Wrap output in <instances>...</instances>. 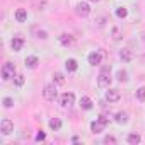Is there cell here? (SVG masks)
<instances>
[{
	"label": "cell",
	"mask_w": 145,
	"mask_h": 145,
	"mask_svg": "<svg viewBox=\"0 0 145 145\" xmlns=\"http://www.w3.org/2000/svg\"><path fill=\"white\" fill-rule=\"evenodd\" d=\"M38 38H43V39H46V38H48L46 31H38Z\"/></svg>",
	"instance_id": "f1b7e54d"
},
{
	"label": "cell",
	"mask_w": 145,
	"mask_h": 145,
	"mask_svg": "<svg viewBox=\"0 0 145 145\" xmlns=\"http://www.w3.org/2000/svg\"><path fill=\"white\" fill-rule=\"evenodd\" d=\"M50 128H51L53 131H58V130L61 128V121H60L58 118H51V120H50Z\"/></svg>",
	"instance_id": "2e32d148"
},
{
	"label": "cell",
	"mask_w": 145,
	"mask_h": 145,
	"mask_svg": "<svg viewBox=\"0 0 145 145\" xmlns=\"http://www.w3.org/2000/svg\"><path fill=\"white\" fill-rule=\"evenodd\" d=\"M116 77H118V80H120V82H126V79H128V77H126V72H125V70H120L118 74H116Z\"/></svg>",
	"instance_id": "603a6c76"
},
{
	"label": "cell",
	"mask_w": 145,
	"mask_h": 145,
	"mask_svg": "<svg viewBox=\"0 0 145 145\" xmlns=\"http://www.w3.org/2000/svg\"><path fill=\"white\" fill-rule=\"evenodd\" d=\"M53 82H55L56 86H61V84H65V77H63V74L56 72V74L53 75Z\"/></svg>",
	"instance_id": "d6986e66"
},
{
	"label": "cell",
	"mask_w": 145,
	"mask_h": 145,
	"mask_svg": "<svg viewBox=\"0 0 145 145\" xmlns=\"http://www.w3.org/2000/svg\"><path fill=\"white\" fill-rule=\"evenodd\" d=\"M46 138V135H44V131H39L38 135H36V142H41V140H44Z\"/></svg>",
	"instance_id": "83f0119b"
},
{
	"label": "cell",
	"mask_w": 145,
	"mask_h": 145,
	"mask_svg": "<svg viewBox=\"0 0 145 145\" xmlns=\"http://www.w3.org/2000/svg\"><path fill=\"white\" fill-rule=\"evenodd\" d=\"M97 86L99 87H109L111 86V77H109V67H104L103 72L97 77Z\"/></svg>",
	"instance_id": "6da1fadb"
},
{
	"label": "cell",
	"mask_w": 145,
	"mask_h": 145,
	"mask_svg": "<svg viewBox=\"0 0 145 145\" xmlns=\"http://www.w3.org/2000/svg\"><path fill=\"white\" fill-rule=\"evenodd\" d=\"M14 74H16V67H14V63H5L4 67H2V79L4 80H10L12 77H14Z\"/></svg>",
	"instance_id": "7a4b0ae2"
},
{
	"label": "cell",
	"mask_w": 145,
	"mask_h": 145,
	"mask_svg": "<svg viewBox=\"0 0 145 145\" xmlns=\"http://www.w3.org/2000/svg\"><path fill=\"white\" fill-rule=\"evenodd\" d=\"M101 61H103V55L99 53V51H92V53H89V63L91 65H101Z\"/></svg>",
	"instance_id": "ba28073f"
},
{
	"label": "cell",
	"mask_w": 145,
	"mask_h": 145,
	"mask_svg": "<svg viewBox=\"0 0 145 145\" xmlns=\"http://www.w3.org/2000/svg\"><path fill=\"white\" fill-rule=\"evenodd\" d=\"M116 121H118V123H126V121H128V114L123 113V111L118 113V114H116Z\"/></svg>",
	"instance_id": "7402d4cb"
},
{
	"label": "cell",
	"mask_w": 145,
	"mask_h": 145,
	"mask_svg": "<svg viewBox=\"0 0 145 145\" xmlns=\"http://www.w3.org/2000/svg\"><path fill=\"white\" fill-rule=\"evenodd\" d=\"M120 91H116V89H109V91H106V94H104V99L108 101V103H118L120 101Z\"/></svg>",
	"instance_id": "8992f818"
},
{
	"label": "cell",
	"mask_w": 145,
	"mask_h": 145,
	"mask_svg": "<svg viewBox=\"0 0 145 145\" xmlns=\"http://www.w3.org/2000/svg\"><path fill=\"white\" fill-rule=\"evenodd\" d=\"M104 123L103 121H99V120H96V121H92L91 123V130H92V133H101L103 130H104Z\"/></svg>",
	"instance_id": "8fae6325"
},
{
	"label": "cell",
	"mask_w": 145,
	"mask_h": 145,
	"mask_svg": "<svg viewBox=\"0 0 145 145\" xmlns=\"http://www.w3.org/2000/svg\"><path fill=\"white\" fill-rule=\"evenodd\" d=\"M80 108H82V109H92V101H91V97H87V96L80 97Z\"/></svg>",
	"instance_id": "9a60e30c"
},
{
	"label": "cell",
	"mask_w": 145,
	"mask_h": 145,
	"mask_svg": "<svg viewBox=\"0 0 145 145\" xmlns=\"http://www.w3.org/2000/svg\"><path fill=\"white\" fill-rule=\"evenodd\" d=\"M65 68L70 72H77V68H79V63H77V60H74V58H70V60H67L65 61Z\"/></svg>",
	"instance_id": "30bf717a"
},
{
	"label": "cell",
	"mask_w": 145,
	"mask_h": 145,
	"mask_svg": "<svg viewBox=\"0 0 145 145\" xmlns=\"http://www.w3.org/2000/svg\"><path fill=\"white\" fill-rule=\"evenodd\" d=\"M22 84H24V75H16V86L21 87Z\"/></svg>",
	"instance_id": "484cf974"
},
{
	"label": "cell",
	"mask_w": 145,
	"mask_h": 145,
	"mask_svg": "<svg viewBox=\"0 0 145 145\" xmlns=\"http://www.w3.org/2000/svg\"><path fill=\"white\" fill-rule=\"evenodd\" d=\"M137 99L138 101H145V86H142V87L137 89Z\"/></svg>",
	"instance_id": "ffe728a7"
},
{
	"label": "cell",
	"mask_w": 145,
	"mask_h": 145,
	"mask_svg": "<svg viewBox=\"0 0 145 145\" xmlns=\"http://www.w3.org/2000/svg\"><path fill=\"white\" fill-rule=\"evenodd\" d=\"M97 120H99V121H103V123H104V125H108V123H109V120H108V118H106V116H104V114H101V116H99V118H97Z\"/></svg>",
	"instance_id": "f546056e"
},
{
	"label": "cell",
	"mask_w": 145,
	"mask_h": 145,
	"mask_svg": "<svg viewBox=\"0 0 145 145\" xmlns=\"http://www.w3.org/2000/svg\"><path fill=\"white\" fill-rule=\"evenodd\" d=\"M91 2H99V0H91Z\"/></svg>",
	"instance_id": "4dcf8cb0"
},
{
	"label": "cell",
	"mask_w": 145,
	"mask_h": 145,
	"mask_svg": "<svg viewBox=\"0 0 145 145\" xmlns=\"http://www.w3.org/2000/svg\"><path fill=\"white\" fill-rule=\"evenodd\" d=\"M113 39H114V41L121 39V33H120V29H118V27H114V29H113Z\"/></svg>",
	"instance_id": "d4e9b609"
},
{
	"label": "cell",
	"mask_w": 145,
	"mask_h": 145,
	"mask_svg": "<svg viewBox=\"0 0 145 145\" xmlns=\"http://www.w3.org/2000/svg\"><path fill=\"white\" fill-rule=\"evenodd\" d=\"M126 140H128V143L137 145V143H140V140H142V138H140V135H138V133H130Z\"/></svg>",
	"instance_id": "ac0fdd59"
},
{
	"label": "cell",
	"mask_w": 145,
	"mask_h": 145,
	"mask_svg": "<svg viewBox=\"0 0 145 145\" xmlns=\"http://www.w3.org/2000/svg\"><path fill=\"white\" fill-rule=\"evenodd\" d=\"M2 104H4V108H12V106H14V99H12V97H5V99L2 101Z\"/></svg>",
	"instance_id": "cb8c5ba5"
},
{
	"label": "cell",
	"mask_w": 145,
	"mask_h": 145,
	"mask_svg": "<svg viewBox=\"0 0 145 145\" xmlns=\"http://www.w3.org/2000/svg\"><path fill=\"white\" fill-rule=\"evenodd\" d=\"M27 19V10L26 9H17L16 10V21L17 22H26Z\"/></svg>",
	"instance_id": "7c38bea8"
},
{
	"label": "cell",
	"mask_w": 145,
	"mask_h": 145,
	"mask_svg": "<svg viewBox=\"0 0 145 145\" xmlns=\"http://www.w3.org/2000/svg\"><path fill=\"white\" fill-rule=\"evenodd\" d=\"M75 12H77L80 17H87V16L91 14V5H89L87 2H80V4H77Z\"/></svg>",
	"instance_id": "5b68a950"
},
{
	"label": "cell",
	"mask_w": 145,
	"mask_h": 145,
	"mask_svg": "<svg viewBox=\"0 0 145 145\" xmlns=\"http://www.w3.org/2000/svg\"><path fill=\"white\" fill-rule=\"evenodd\" d=\"M120 58H121L123 61H130V60L133 58V55H131L130 50H121V51H120Z\"/></svg>",
	"instance_id": "e0dca14e"
},
{
	"label": "cell",
	"mask_w": 145,
	"mask_h": 145,
	"mask_svg": "<svg viewBox=\"0 0 145 145\" xmlns=\"http://www.w3.org/2000/svg\"><path fill=\"white\" fill-rule=\"evenodd\" d=\"M104 143H116V138L111 137V135H108V137H104Z\"/></svg>",
	"instance_id": "4316f807"
},
{
	"label": "cell",
	"mask_w": 145,
	"mask_h": 145,
	"mask_svg": "<svg viewBox=\"0 0 145 145\" xmlns=\"http://www.w3.org/2000/svg\"><path fill=\"white\" fill-rule=\"evenodd\" d=\"M60 101H61V106L63 108H70V106L75 104V96L72 94V92H65V94H61Z\"/></svg>",
	"instance_id": "277c9868"
},
{
	"label": "cell",
	"mask_w": 145,
	"mask_h": 145,
	"mask_svg": "<svg viewBox=\"0 0 145 145\" xmlns=\"http://www.w3.org/2000/svg\"><path fill=\"white\" fill-rule=\"evenodd\" d=\"M22 46H24V39H22V38H12V41H10V48H12L14 51H21Z\"/></svg>",
	"instance_id": "9c48e42d"
},
{
	"label": "cell",
	"mask_w": 145,
	"mask_h": 145,
	"mask_svg": "<svg viewBox=\"0 0 145 145\" xmlns=\"http://www.w3.org/2000/svg\"><path fill=\"white\" fill-rule=\"evenodd\" d=\"M116 16H118L120 19H125V17L128 16V10H126L125 7H118V9H116Z\"/></svg>",
	"instance_id": "44dd1931"
},
{
	"label": "cell",
	"mask_w": 145,
	"mask_h": 145,
	"mask_svg": "<svg viewBox=\"0 0 145 145\" xmlns=\"http://www.w3.org/2000/svg\"><path fill=\"white\" fill-rule=\"evenodd\" d=\"M56 86L53 84V86H44V91H43V96H44V99L46 101H55L56 99Z\"/></svg>",
	"instance_id": "3957f363"
},
{
	"label": "cell",
	"mask_w": 145,
	"mask_h": 145,
	"mask_svg": "<svg viewBox=\"0 0 145 145\" xmlns=\"http://www.w3.org/2000/svg\"><path fill=\"white\" fill-rule=\"evenodd\" d=\"M0 131H2L4 135H10L14 131V123L10 120H4L2 125H0Z\"/></svg>",
	"instance_id": "52a82bcc"
},
{
	"label": "cell",
	"mask_w": 145,
	"mask_h": 145,
	"mask_svg": "<svg viewBox=\"0 0 145 145\" xmlns=\"http://www.w3.org/2000/svg\"><path fill=\"white\" fill-rule=\"evenodd\" d=\"M60 43H61L63 46H70L72 43H74V38H72L70 34H67V33H63V34L60 36Z\"/></svg>",
	"instance_id": "5bb4252c"
},
{
	"label": "cell",
	"mask_w": 145,
	"mask_h": 145,
	"mask_svg": "<svg viewBox=\"0 0 145 145\" xmlns=\"http://www.w3.org/2000/svg\"><path fill=\"white\" fill-rule=\"evenodd\" d=\"M38 63H39L38 56H27V58L24 60V65H26L27 68H36V67H38Z\"/></svg>",
	"instance_id": "4fadbf2b"
}]
</instances>
